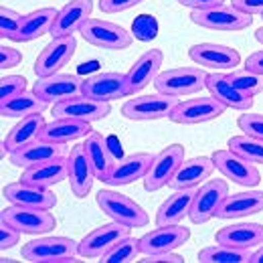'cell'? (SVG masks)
I'll return each mask as SVG.
<instances>
[{
	"mask_svg": "<svg viewBox=\"0 0 263 263\" xmlns=\"http://www.w3.org/2000/svg\"><path fill=\"white\" fill-rule=\"evenodd\" d=\"M79 243L71 237H39L23 247V259L31 263H75Z\"/></svg>",
	"mask_w": 263,
	"mask_h": 263,
	"instance_id": "6da1fadb",
	"label": "cell"
},
{
	"mask_svg": "<svg viewBox=\"0 0 263 263\" xmlns=\"http://www.w3.org/2000/svg\"><path fill=\"white\" fill-rule=\"evenodd\" d=\"M206 71L202 67H174L158 73L154 79V87L158 93L184 98L195 96L200 89L206 87Z\"/></svg>",
	"mask_w": 263,
	"mask_h": 263,
	"instance_id": "7a4b0ae2",
	"label": "cell"
},
{
	"mask_svg": "<svg viewBox=\"0 0 263 263\" xmlns=\"http://www.w3.org/2000/svg\"><path fill=\"white\" fill-rule=\"evenodd\" d=\"M98 206L103 211V215H107L111 221H118L122 225H128V227H146L150 223V217L148 213L130 197L126 195H120L116 191H105L101 189L98 193Z\"/></svg>",
	"mask_w": 263,
	"mask_h": 263,
	"instance_id": "3957f363",
	"label": "cell"
},
{
	"mask_svg": "<svg viewBox=\"0 0 263 263\" xmlns=\"http://www.w3.org/2000/svg\"><path fill=\"white\" fill-rule=\"evenodd\" d=\"M191 21L209 31H223V33H235V31H245L251 27L253 16L237 10L235 6H213L206 10H193Z\"/></svg>",
	"mask_w": 263,
	"mask_h": 263,
	"instance_id": "277c9868",
	"label": "cell"
},
{
	"mask_svg": "<svg viewBox=\"0 0 263 263\" xmlns=\"http://www.w3.org/2000/svg\"><path fill=\"white\" fill-rule=\"evenodd\" d=\"M0 221H6L8 225L16 227L23 235H47L57 227V221L51 211L21 204H10L2 209Z\"/></svg>",
	"mask_w": 263,
	"mask_h": 263,
	"instance_id": "5b68a950",
	"label": "cell"
},
{
	"mask_svg": "<svg viewBox=\"0 0 263 263\" xmlns=\"http://www.w3.org/2000/svg\"><path fill=\"white\" fill-rule=\"evenodd\" d=\"M81 36L85 43L98 47V49H107V51H124L134 43L132 33H128L124 27L101 21V18H87L85 25L81 27Z\"/></svg>",
	"mask_w": 263,
	"mask_h": 263,
	"instance_id": "8992f818",
	"label": "cell"
},
{
	"mask_svg": "<svg viewBox=\"0 0 263 263\" xmlns=\"http://www.w3.org/2000/svg\"><path fill=\"white\" fill-rule=\"evenodd\" d=\"M178 101H180V98L164 96V93L136 96V98L128 99L122 105V114H124V118L134 120V122L164 120V118H170V114L174 111V107L178 105Z\"/></svg>",
	"mask_w": 263,
	"mask_h": 263,
	"instance_id": "52a82bcc",
	"label": "cell"
},
{
	"mask_svg": "<svg viewBox=\"0 0 263 263\" xmlns=\"http://www.w3.org/2000/svg\"><path fill=\"white\" fill-rule=\"evenodd\" d=\"M75 51H77V41H75V36H59V39H53L49 45H45V49L39 53V57H36V61H34L33 71H34V75H36V79L57 75L63 67L71 63Z\"/></svg>",
	"mask_w": 263,
	"mask_h": 263,
	"instance_id": "ba28073f",
	"label": "cell"
},
{
	"mask_svg": "<svg viewBox=\"0 0 263 263\" xmlns=\"http://www.w3.org/2000/svg\"><path fill=\"white\" fill-rule=\"evenodd\" d=\"M182 160H184V146L180 144H170L164 150H160L154 156L152 164L144 176V189L148 193H156L162 186H166L176 174L178 166L182 164Z\"/></svg>",
	"mask_w": 263,
	"mask_h": 263,
	"instance_id": "9c48e42d",
	"label": "cell"
},
{
	"mask_svg": "<svg viewBox=\"0 0 263 263\" xmlns=\"http://www.w3.org/2000/svg\"><path fill=\"white\" fill-rule=\"evenodd\" d=\"M227 195H229V184L225 180H221V178L206 180L204 184H200L197 189V195H195V200H193L189 219L195 225L209 223L215 217L217 209L221 206V202L225 200Z\"/></svg>",
	"mask_w": 263,
	"mask_h": 263,
	"instance_id": "30bf717a",
	"label": "cell"
},
{
	"mask_svg": "<svg viewBox=\"0 0 263 263\" xmlns=\"http://www.w3.org/2000/svg\"><path fill=\"white\" fill-rule=\"evenodd\" d=\"M225 105L217 98H191L178 101L174 111L170 114V120L174 124L182 126H195V124H206L211 120H217L225 114Z\"/></svg>",
	"mask_w": 263,
	"mask_h": 263,
	"instance_id": "8fae6325",
	"label": "cell"
},
{
	"mask_svg": "<svg viewBox=\"0 0 263 263\" xmlns=\"http://www.w3.org/2000/svg\"><path fill=\"white\" fill-rule=\"evenodd\" d=\"M128 225H122L118 221H111L107 225H101L91 233H87L81 241H79V255L85 259H101L118 241H122L124 237L130 235Z\"/></svg>",
	"mask_w": 263,
	"mask_h": 263,
	"instance_id": "7c38bea8",
	"label": "cell"
},
{
	"mask_svg": "<svg viewBox=\"0 0 263 263\" xmlns=\"http://www.w3.org/2000/svg\"><path fill=\"white\" fill-rule=\"evenodd\" d=\"M213 162H215V168L225 176L233 180L235 184L239 186H247V189H253L259 184L261 180V174L257 170V166L251 164L249 160L241 158L239 154L231 152L229 148L227 150H217L213 156Z\"/></svg>",
	"mask_w": 263,
	"mask_h": 263,
	"instance_id": "4fadbf2b",
	"label": "cell"
},
{
	"mask_svg": "<svg viewBox=\"0 0 263 263\" xmlns=\"http://www.w3.org/2000/svg\"><path fill=\"white\" fill-rule=\"evenodd\" d=\"M189 239H191V229L182 227L180 223L156 225V229L148 231L144 237H140V251H142V255L176 251Z\"/></svg>",
	"mask_w": 263,
	"mask_h": 263,
	"instance_id": "5bb4252c",
	"label": "cell"
},
{
	"mask_svg": "<svg viewBox=\"0 0 263 263\" xmlns=\"http://www.w3.org/2000/svg\"><path fill=\"white\" fill-rule=\"evenodd\" d=\"M189 57L198 67H206L213 71H233L241 63V55L237 49L217 43H198L189 49Z\"/></svg>",
	"mask_w": 263,
	"mask_h": 263,
	"instance_id": "9a60e30c",
	"label": "cell"
},
{
	"mask_svg": "<svg viewBox=\"0 0 263 263\" xmlns=\"http://www.w3.org/2000/svg\"><path fill=\"white\" fill-rule=\"evenodd\" d=\"M111 114V105L107 101L87 98V96H77V98L65 99L53 105V116L55 118H71L79 122H99Z\"/></svg>",
	"mask_w": 263,
	"mask_h": 263,
	"instance_id": "2e32d148",
	"label": "cell"
},
{
	"mask_svg": "<svg viewBox=\"0 0 263 263\" xmlns=\"http://www.w3.org/2000/svg\"><path fill=\"white\" fill-rule=\"evenodd\" d=\"M83 96L109 103L114 99L128 98L132 96V91L126 73L105 71V73H98V75L83 79Z\"/></svg>",
	"mask_w": 263,
	"mask_h": 263,
	"instance_id": "e0dca14e",
	"label": "cell"
},
{
	"mask_svg": "<svg viewBox=\"0 0 263 263\" xmlns=\"http://www.w3.org/2000/svg\"><path fill=\"white\" fill-rule=\"evenodd\" d=\"M33 91L41 99H45L47 103H59L65 99L83 96V79L77 75H51V77H43L36 79L33 85Z\"/></svg>",
	"mask_w": 263,
	"mask_h": 263,
	"instance_id": "ac0fdd59",
	"label": "cell"
},
{
	"mask_svg": "<svg viewBox=\"0 0 263 263\" xmlns=\"http://www.w3.org/2000/svg\"><path fill=\"white\" fill-rule=\"evenodd\" d=\"M67 168H69L67 180H69L71 193L77 198H85L91 193L98 176H96V170H93V166L83 150V144L71 148V152L67 156Z\"/></svg>",
	"mask_w": 263,
	"mask_h": 263,
	"instance_id": "d6986e66",
	"label": "cell"
},
{
	"mask_svg": "<svg viewBox=\"0 0 263 263\" xmlns=\"http://www.w3.org/2000/svg\"><path fill=\"white\" fill-rule=\"evenodd\" d=\"M154 156L148 154V152H134V154H128L124 158H120L111 172L107 174V178L103 180L105 184L109 186H126V184H132L136 180H144L148 168L152 164Z\"/></svg>",
	"mask_w": 263,
	"mask_h": 263,
	"instance_id": "ffe728a7",
	"label": "cell"
},
{
	"mask_svg": "<svg viewBox=\"0 0 263 263\" xmlns=\"http://www.w3.org/2000/svg\"><path fill=\"white\" fill-rule=\"evenodd\" d=\"M93 12V0H71L59 10L55 25L51 29V36L59 39V36H73L75 33L81 31V27L85 25L87 18H91Z\"/></svg>",
	"mask_w": 263,
	"mask_h": 263,
	"instance_id": "44dd1931",
	"label": "cell"
},
{
	"mask_svg": "<svg viewBox=\"0 0 263 263\" xmlns=\"http://www.w3.org/2000/svg\"><path fill=\"white\" fill-rule=\"evenodd\" d=\"M2 193L10 204L45 209V211H51L57 204V197H55V193H51V189H41V186L29 184L25 180L6 184Z\"/></svg>",
	"mask_w": 263,
	"mask_h": 263,
	"instance_id": "7402d4cb",
	"label": "cell"
},
{
	"mask_svg": "<svg viewBox=\"0 0 263 263\" xmlns=\"http://www.w3.org/2000/svg\"><path fill=\"white\" fill-rule=\"evenodd\" d=\"M206 89L225 107L237 109V111H249L253 107V96H247V93L239 91L229 81V77L221 71H213V73L206 75Z\"/></svg>",
	"mask_w": 263,
	"mask_h": 263,
	"instance_id": "603a6c76",
	"label": "cell"
},
{
	"mask_svg": "<svg viewBox=\"0 0 263 263\" xmlns=\"http://www.w3.org/2000/svg\"><path fill=\"white\" fill-rule=\"evenodd\" d=\"M162 63H164V55H162L160 49H150V51H146L144 55H140L136 59V63L126 73L132 96L140 93L144 87H148L150 83H154V79L160 73Z\"/></svg>",
	"mask_w": 263,
	"mask_h": 263,
	"instance_id": "cb8c5ba5",
	"label": "cell"
},
{
	"mask_svg": "<svg viewBox=\"0 0 263 263\" xmlns=\"http://www.w3.org/2000/svg\"><path fill=\"white\" fill-rule=\"evenodd\" d=\"M263 211V191H245L227 195L217 209V219H243Z\"/></svg>",
	"mask_w": 263,
	"mask_h": 263,
	"instance_id": "d4e9b609",
	"label": "cell"
},
{
	"mask_svg": "<svg viewBox=\"0 0 263 263\" xmlns=\"http://www.w3.org/2000/svg\"><path fill=\"white\" fill-rule=\"evenodd\" d=\"M65 154V144H53V142H45V140H34L31 144L10 152V164L18 166L23 170L33 168V166L47 162L51 158L63 156Z\"/></svg>",
	"mask_w": 263,
	"mask_h": 263,
	"instance_id": "484cf974",
	"label": "cell"
},
{
	"mask_svg": "<svg viewBox=\"0 0 263 263\" xmlns=\"http://www.w3.org/2000/svg\"><path fill=\"white\" fill-rule=\"evenodd\" d=\"M215 170V162L209 156H195L189 160H182L176 174L168 182L170 189H197L200 186Z\"/></svg>",
	"mask_w": 263,
	"mask_h": 263,
	"instance_id": "4316f807",
	"label": "cell"
},
{
	"mask_svg": "<svg viewBox=\"0 0 263 263\" xmlns=\"http://www.w3.org/2000/svg\"><path fill=\"white\" fill-rule=\"evenodd\" d=\"M215 241L237 249H253L263 243V225L259 223H237L217 231Z\"/></svg>",
	"mask_w": 263,
	"mask_h": 263,
	"instance_id": "83f0119b",
	"label": "cell"
},
{
	"mask_svg": "<svg viewBox=\"0 0 263 263\" xmlns=\"http://www.w3.org/2000/svg\"><path fill=\"white\" fill-rule=\"evenodd\" d=\"M83 150H85L89 162L96 170L98 180L103 182L107 178V174L111 172L114 164L118 162L114 152H111V148H109L107 138H103L99 132H89L85 136V140H83Z\"/></svg>",
	"mask_w": 263,
	"mask_h": 263,
	"instance_id": "f1b7e54d",
	"label": "cell"
},
{
	"mask_svg": "<svg viewBox=\"0 0 263 263\" xmlns=\"http://www.w3.org/2000/svg\"><path fill=\"white\" fill-rule=\"evenodd\" d=\"M197 189H174V193L158 206L156 225H174L180 223L184 217H189Z\"/></svg>",
	"mask_w": 263,
	"mask_h": 263,
	"instance_id": "f546056e",
	"label": "cell"
},
{
	"mask_svg": "<svg viewBox=\"0 0 263 263\" xmlns=\"http://www.w3.org/2000/svg\"><path fill=\"white\" fill-rule=\"evenodd\" d=\"M67 176H69V168H67L65 156L51 158V160L41 162V164L33 166V168H27L23 172V180L25 182L41 186V189H51V186L67 180Z\"/></svg>",
	"mask_w": 263,
	"mask_h": 263,
	"instance_id": "4dcf8cb0",
	"label": "cell"
},
{
	"mask_svg": "<svg viewBox=\"0 0 263 263\" xmlns=\"http://www.w3.org/2000/svg\"><path fill=\"white\" fill-rule=\"evenodd\" d=\"M47 126L43 114H34V116H27V118H21V122L8 132V136L4 138L2 142V156L6 152H14L27 144H31L34 140H39L43 128Z\"/></svg>",
	"mask_w": 263,
	"mask_h": 263,
	"instance_id": "1f68e13d",
	"label": "cell"
},
{
	"mask_svg": "<svg viewBox=\"0 0 263 263\" xmlns=\"http://www.w3.org/2000/svg\"><path fill=\"white\" fill-rule=\"evenodd\" d=\"M89 132H91V126L87 122H79L71 118H55L51 124L43 128L39 140L53 142V144H69L79 138H85Z\"/></svg>",
	"mask_w": 263,
	"mask_h": 263,
	"instance_id": "d6a6232c",
	"label": "cell"
},
{
	"mask_svg": "<svg viewBox=\"0 0 263 263\" xmlns=\"http://www.w3.org/2000/svg\"><path fill=\"white\" fill-rule=\"evenodd\" d=\"M57 14H59V10H55L51 6L39 8V10H33V12L25 14V21H23L21 33L16 36V43H31V41L43 36V34L51 33Z\"/></svg>",
	"mask_w": 263,
	"mask_h": 263,
	"instance_id": "836d02e7",
	"label": "cell"
},
{
	"mask_svg": "<svg viewBox=\"0 0 263 263\" xmlns=\"http://www.w3.org/2000/svg\"><path fill=\"white\" fill-rule=\"evenodd\" d=\"M47 105L49 103L39 98L34 91H23L14 98L0 99V114L4 118H27L34 114H43Z\"/></svg>",
	"mask_w": 263,
	"mask_h": 263,
	"instance_id": "e575fe53",
	"label": "cell"
},
{
	"mask_svg": "<svg viewBox=\"0 0 263 263\" xmlns=\"http://www.w3.org/2000/svg\"><path fill=\"white\" fill-rule=\"evenodd\" d=\"M200 263H251V249H237L229 245H211L200 249L198 253Z\"/></svg>",
	"mask_w": 263,
	"mask_h": 263,
	"instance_id": "d590c367",
	"label": "cell"
},
{
	"mask_svg": "<svg viewBox=\"0 0 263 263\" xmlns=\"http://www.w3.org/2000/svg\"><path fill=\"white\" fill-rule=\"evenodd\" d=\"M231 152L239 154L241 158L249 160L251 164H263V140L241 134V136H233L227 142Z\"/></svg>",
	"mask_w": 263,
	"mask_h": 263,
	"instance_id": "8d00e7d4",
	"label": "cell"
},
{
	"mask_svg": "<svg viewBox=\"0 0 263 263\" xmlns=\"http://www.w3.org/2000/svg\"><path fill=\"white\" fill-rule=\"evenodd\" d=\"M140 239L136 237H124L122 241H118L99 261L103 263H130L140 255Z\"/></svg>",
	"mask_w": 263,
	"mask_h": 263,
	"instance_id": "74e56055",
	"label": "cell"
},
{
	"mask_svg": "<svg viewBox=\"0 0 263 263\" xmlns=\"http://www.w3.org/2000/svg\"><path fill=\"white\" fill-rule=\"evenodd\" d=\"M229 81L243 93L247 96H259L263 93V75L253 73L249 69H233L231 73H227Z\"/></svg>",
	"mask_w": 263,
	"mask_h": 263,
	"instance_id": "f35d334b",
	"label": "cell"
},
{
	"mask_svg": "<svg viewBox=\"0 0 263 263\" xmlns=\"http://www.w3.org/2000/svg\"><path fill=\"white\" fill-rule=\"evenodd\" d=\"M23 21H25V14H21V12L12 10V8L2 6L0 8V36L16 43V36L21 33Z\"/></svg>",
	"mask_w": 263,
	"mask_h": 263,
	"instance_id": "ab89813d",
	"label": "cell"
},
{
	"mask_svg": "<svg viewBox=\"0 0 263 263\" xmlns=\"http://www.w3.org/2000/svg\"><path fill=\"white\" fill-rule=\"evenodd\" d=\"M237 126H239V130H243V134L263 140V114H249V111H245V114L239 116Z\"/></svg>",
	"mask_w": 263,
	"mask_h": 263,
	"instance_id": "60d3db41",
	"label": "cell"
},
{
	"mask_svg": "<svg viewBox=\"0 0 263 263\" xmlns=\"http://www.w3.org/2000/svg\"><path fill=\"white\" fill-rule=\"evenodd\" d=\"M27 91V79L23 75H6L0 79V99L14 98Z\"/></svg>",
	"mask_w": 263,
	"mask_h": 263,
	"instance_id": "b9f144b4",
	"label": "cell"
},
{
	"mask_svg": "<svg viewBox=\"0 0 263 263\" xmlns=\"http://www.w3.org/2000/svg\"><path fill=\"white\" fill-rule=\"evenodd\" d=\"M21 241V231L12 225H8L6 221H0V249H12L16 243Z\"/></svg>",
	"mask_w": 263,
	"mask_h": 263,
	"instance_id": "7bdbcfd3",
	"label": "cell"
},
{
	"mask_svg": "<svg viewBox=\"0 0 263 263\" xmlns=\"http://www.w3.org/2000/svg\"><path fill=\"white\" fill-rule=\"evenodd\" d=\"M144 0H99V10L105 14H116V12H124L130 10L134 6L142 4Z\"/></svg>",
	"mask_w": 263,
	"mask_h": 263,
	"instance_id": "ee69618b",
	"label": "cell"
},
{
	"mask_svg": "<svg viewBox=\"0 0 263 263\" xmlns=\"http://www.w3.org/2000/svg\"><path fill=\"white\" fill-rule=\"evenodd\" d=\"M23 61V53L18 49H12V47H6L2 45L0 47V67L6 71V69H12V67L21 65Z\"/></svg>",
	"mask_w": 263,
	"mask_h": 263,
	"instance_id": "f6af8a7d",
	"label": "cell"
},
{
	"mask_svg": "<svg viewBox=\"0 0 263 263\" xmlns=\"http://www.w3.org/2000/svg\"><path fill=\"white\" fill-rule=\"evenodd\" d=\"M231 6H235L237 10L245 12V14H263V0H233Z\"/></svg>",
	"mask_w": 263,
	"mask_h": 263,
	"instance_id": "bcb514c9",
	"label": "cell"
},
{
	"mask_svg": "<svg viewBox=\"0 0 263 263\" xmlns=\"http://www.w3.org/2000/svg\"><path fill=\"white\" fill-rule=\"evenodd\" d=\"M160 261H168V263H182L184 257L174 253V251H166V253H150V255H144L142 263H160Z\"/></svg>",
	"mask_w": 263,
	"mask_h": 263,
	"instance_id": "7dc6e473",
	"label": "cell"
},
{
	"mask_svg": "<svg viewBox=\"0 0 263 263\" xmlns=\"http://www.w3.org/2000/svg\"><path fill=\"white\" fill-rule=\"evenodd\" d=\"M178 4H182L186 8H193V10H206V8L225 4V0H178Z\"/></svg>",
	"mask_w": 263,
	"mask_h": 263,
	"instance_id": "c3c4849f",
	"label": "cell"
},
{
	"mask_svg": "<svg viewBox=\"0 0 263 263\" xmlns=\"http://www.w3.org/2000/svg\"><path fill=\"white\" fill-rule=\"evenodd\" d=\"M245 69H249V71H253V73L263 75V49L255 51V53H251V55L247 57V61H245Z\"/></svg>",
	"mask_w": 263,
	"mask_h": 263,
	"instance_id": "681fc988",
	"label": "cell"
},
{
	"mask_svg": "<svg viewBox=\"0 0 263 263\" xmlns=\"http://www.w3.org/2000/svg\"><path fill=\"white\" fill-rule=\"evenodd\" d=\"M251 263H263V243L251 253Z\"/></svg>",
	"mask_w": 263,
	"mask_h": 263,
	"instance_id": "f907efd6",
	"label": "cell"
},
{
	"mask_svg": "<svg viewBox=\"0 0 263 263\" xmlns=\"http://www.w3.org/2000/svg\"><path fill=\"white\" fill-rule=\"evenodd\" d=\"M255 39H257V43H261L263 45V27H259V29L255 31Z\"/></svg>",
	"mask_w": 263,
	"mask_h": 263,
	"instance_id": "816d5d0a",
	"label": "cell"
},
{
	"mask_svg": "<svg viewBox=\"0 0 263 263\" xmlns=\"http://www.w3.org/2000/svg\"><path fill=\"white\" fill-rule=\"evenodd\" d=\"M261 18H263V14H261Z\"/></svg>",
	"mask_w": 263,
	"mask_h": 263,
	"instance_id": "f5cc1de1",
	"label": "cell"
}]
</instances>
